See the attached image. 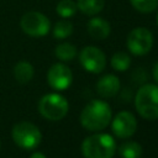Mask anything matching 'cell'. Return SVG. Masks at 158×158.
<instances>
[{"label": "cell", "instance_id": "obj_23", "mask_svg": "<svg viewBox=\"0 0 158 158\" xmlns=\"http://www.w3.org/2000/svg\"><path fill=\"white\" fill-rule=\"evenodd\" d=\"M157 25H158V15H157Z\"/></svg>", "mask_w": 158, "mask_h": 158}, {"label": "cell", "instance_id": "obj_12", "mask_svg": "<svg viewBox=\"0 0 158 158\" xmlns=\"http://www.w3.org/2000/svg\"><path fill=\"white\" fill-rule=\"evenodd\" d=\"M88 32L94 40H105L110 32V23L101 17H93L88 22Z\"/></svg>", "mask_w": 158, "mask_h": 158}, {"label": "cell", "instance_id": "obj_3", "mask_svg": "<svg viewBox=\"0 0 158 158\" xmlns=\"http://www.w3.org/2000/svg\"><path fill=\"white\" fill-rule=\"evenodd\" d=\"M135 106L137 112L146 120L158 118V85L144 84L135 95Z\"/></svg>", "mask_w": 158, "mask_h": 158}, {"label": "cell", "instance_id": "obj_11", "mask_svg": "<svg viewBox=\"0 0 158 158\" xmlns=\"http://www.w3.org/2000/svg\"><path fill=\"white\" fill-rule=\"evenodd\" d=\"M120 90V80L114 74H106L101 77L96 83V91L101 98H112Z\"/></svg>", "mask_w": 158, "mask_h": 158}, {"label": "cell", "instance_id": "obj_14", "mask_svg": "<svg viewBox=\"0 0 158 158\" xmlns=\"http://www.w3.org/2000/svg\"><path fill=\"white\" fill-rule=\"evenodd\" d=\"M105 5V0H78L77 1V6L78 9L89 16L96 15L99 14Z\"/></svg>", "mask_w": 158, "mask_h": 158}, {"label": "cell", "instance_id": "obj_18", "mask_svg": "<svg viewBox=\"0 0 158 158\" xmlns=\"http://www.w3.org/2000/svg\"><path fill=\"white\" fill-rule=\"evenodd\" d=\"M56 10L59 16L67 19V17H72L75 15L78 6H77V2H74L73 0H60L57 5Z\"/></svg>", "mask_w": 158, "mask_h": 158}, {"label": "cell", "instance_id": "obj_22", "mask_svg": "<svg viewBox=\"0 0 158 158\" xmlns=\"http://www.w3.org/2000/svg\"><path fill=\"white\" fill-rule=\"evenodd\" d=\"M30 158H47V157H46V156H44L43 153H40V152H36V153H33V154H32V156H31Z\"/></svg>", "mask_w": 158, "mask_h": 158}, {"label": "cell", "instance_id": "obj_17", "mask_svg": "<svg viewBox=\"0 0 158 158\" xmlns=\"http://www.w3.org/2000/svg\"><path fill=\"white\" fill-rule=\"evenodd\" d=\"M131 64V58L125 52H116L111 57V67L117 72H125Z\"/></svg>", "mask_w": 158, "mask_h": 158}, {"label": "cell", "instance_id": "obj_10", "mask_svg": "<svg viewBox=\"0 0 158 158\" xmlns=\"http://www.w3.org/2000/svg\"><path fill=\"white\" fill-rule=\"evenodd\" d=\"M47 80L51 88L56 90H65L72 84L73 74L69 67L65 64L56 63L49 68L47 73Z\"/></svg>", "mask_w": 158, "mask_h": 158}, {"label": "cell", "instance_id": "obj_21", "mask_svg": "<svg viewBox=\"0 0 158 158\" xmlns=\"http://www.w3.org/2000/svg\"><path fill=\"white\" fill-rule=\"evenodd\" d=\"M152 75H153V79L156 80V83L158 84V62L153 65V69H152Z\"/></svg>", "mask_w": 158, "mask_h": 158}, {"label": "cell", "instance_id": "obj_19", "mask_svg": "<svg viewBox=\"0 0 158 158\" xmlns=\"http://www.w3.org/2000/svg\"><path fill=\"white\" fill-rule=\"evenodd\" d=\"M73 32V25L72 22L69 21H58L53 28V36L58 40H63V38H67L72 35Z\"/></svg>", "mask_w": 158, "mask_h": 158}, {"label": "cell", "instance_id": "obj_16", "mask_svg": "<svg viewBox=\"0 0 158 158\" xmlns=\"http://www.w3.org/2000/svg\"><path fill=\"white\" fill-rule=\"evenodd\" d=\"M56 57L60 60H64V62H68V60H72L75 56H77V48L70 44V43H60L56 47Z\"/></svg>", "mask_w": 158, "mask_h": 158}, {"label": "cell", "instance_id": "obj_15", "mask_svg": "<svg viewBox=\"0 0 158 158\" xmlns=\"http://www.w3.org/2000/svg\"><path fill=\"white\" fill-rule=\"evenodd\" d=\"M118 153L121 158H141L142 146L138 142L128 141V142L122 143L118 147Z\"/></svg>", "mask_w": 158, "mask_h": 158}, {"label": "cell", "instance_id": "obj_1", "mask_svg": "<svg viewBox=\"0 0 158 158\" xmlns=\"http://www.w3.org/2000/svg\"><path fill=\"white\" fill-rule=\"evenodd\" d=\"M111 122V109L110 105L99 99L89 101L80 114V123L89 131H101Z\"/></svg>", "mask_w": 158, "mask_h": 158}, {"label": "cell", "instance_id": "obj_20", "mask_svg": "<svg viewBox=\"0 0 158 158\" xmlns=\"http://www.w3.org/2000/svg\"><path fill=\"white\" fill-rule=\"evenodd\" d=\"M131 5L142 14L152 12L158 6V0H130Z\"/></svg>", "mask_w": 158, "mask_h": 158}, {"label": "cell", "instance_id": "obj_8", "mask_svg": "<svg viewBox=\"0 0 158 158\" xmlns=\"http://www.w3.org/2000/svg\"><path fill=\"white\" fill-rule=\"evenodd\" d=\"M79 60L81 67L89 73H101L106 67V57L104 52L94 46H86L80 51Z\"/></svg>", "mask_w": 158, "mask_h": 158}, {"label": "cell", "instance_id": "obj_13", "mask_svg": "<svg viewBox=\"0 0 158 158\" xmlns=\"http://www.w3.org/2000/svg\"><path fill=\"white\" fill-rule=\"evenodd\" d=\"M14 75H15V79L19 83L26 84L33 77V67L28 62H25V60L19 62L14 67Z\"/></svg>", "mask_w": 158, "mask_h": 158}, {"label": "cell", "instance_id": "obj_7", "mask_svg": "<svg viewBox=\"0 0 158 158\" xmlns=\"http://www.w3.org/2000/svg\"><path fill=\"white\" fill-rule=\"evenodd\" d=\"M126 46L132 54L144 56L151 51L153 46V36L151 31L144 27L133 28L127 36Z\"/></svg>", "mask_w": 158, "mask_h": 158}, {"label": "cell", "instance_id": "obj_6", "mask_svg": "<svg viewBox=\"0 0 158 158\" xmlns=\"http://www.w3.org/2000/svg\"><path fill=\"white\" fill-rule=\"evenodd\" d=\"M21 28L25 33L32 37H42L49 32L51 22L48 17L38 11L26 12L21 17Z\"/></svg>", "mask_w": 158, "mask_h": 158}, {"label": "cell", "instance_id": "obj_5", "mask_svg": "<svg viewBox=\"0 0 158 158\" xmlns=\"http://www.w3.org/2000/svg\"><path fill=\"white\" fill-rule=\"evenodd\" d=\"M14 142L23 149L36 148L42 139V133L37 126L31 122H19L12 127Z\"/></svg>", "mask_w": 158, "mask_h": 158}, {"label": "cell", "instance_id": "obj_9", "mask_svg": "<svg viewBox=\"0 0 158 158\" xmlns=\"http://www.w3.org/2000/svg\"><path fill=\"white\" fill-rule=\"evenodd\" d=\"M111 127H112V132L115 133L116 137L128 138L137 130V120L132 112L121 111L114 117Z\"/></svg>", "mask_w": 158, "mask_h": 158}, {"label": "cell", "instance_id": "obj_4", "mask_svg": "<svg viewBox=\"0 0 158 158\" xmlns=\"http://www.w3.org/2000/svg\"><path fill=\"white\" fill-rule=\"evenodd\" d=\"M69 109V104L67 99L59 94L52 93L42 96V99L38 102V111L40 114L51 121H58L62 120Z\"/></svg>", "mask_w": 158, "mask_h": 158}, {"label": "cell", "instance_id": "obj_2", "mask_svg": "<svg viewBox=\"0 0 158 158\" xmlns=\"http://www.w3.org/2000/svg\"><path fill=\"white\" fill-rule=\"evenodd\" d=\"M116 149V142L109 133L91 135L81 143L84 158H114Z\"/></svg>", "mask_w": 158, "mask_h": 158}]
</instances>
